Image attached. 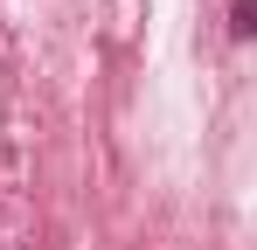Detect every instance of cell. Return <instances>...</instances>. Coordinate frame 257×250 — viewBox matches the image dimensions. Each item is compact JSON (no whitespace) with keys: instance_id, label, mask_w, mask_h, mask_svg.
Wrapping results in <instances>:
<instances>
[{"instance_id":"obj_1","label":"cell","mask_w":257,"mask_h":250,"mask_svg":"<svg viewBox=\"0 0 257 250\" xmlns=\"http://www.w3.org/2000/svg\"><path fill=\"white\" fill-rule=\"evenodd\" d=\"M229 35H236V42L257 35V0H236V7H229Z\"/></svg>"}]
</instances>
